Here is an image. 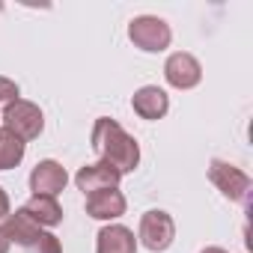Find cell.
<instances>
[{"label": "cell", "instance_id": "1", "mask_svg": "<svg viewBox=\"0 0 253 253\" xmlns=\"http://www.w3.org/2000/svg\"><path fill=\"white\" fill-rule=\"evenodd\" d=\"M89 140H92V149L101 155V161H107L110 167H116L122 176L137 170V164H140V146H137V140L125 131L116 119H110V116L95 119Z\"/></svg>", "mask_w": 253, "mask_h": 253}, {"label": "cell", "instance_id": "2", "mask_svg": "<svg viewBox=\"0 0 253 253\" xmlns=\"http://www.w3.org/2000/svg\"><path fill=\"white\" fill-rule=\"evenodd\" d=\"M3 229H6L9 241H15V244H18V247H24L27 253H63V247H60L57 235L45 232V229H42V226H36L30 217H24L21 211L9 214V217H6V223H3Z\"/></svg>", "mask_w": 253, "mask_h": 253}, {"label": "cell", "instance_id": "3", "mask_svg": "<svg viewBox=\"0 0 253 253\" xmlns=\"http://www.w3.org/2000/svg\"><path fill=\"white\" fill-rule=\"evenodd\" d=\"M3 128L9 134H15L21 143L27 140H36L45 128V116L42 110L33 104V101H24V98H15L12 104H6L3 110Z\"/></svg>", "mask_w": 253, "mask_h": 253}, {"label": "cell", "instance_id": "4", "mask_svg": "<svg viewBox=\"0 0 253 253\" xmlns=\"http://www.w3.org/2000/svg\"><path fill=\"white\" fill-rule=\"evenodd\" d=\"M209 179H211V185H214L226 200H232V203H238V206H247V203H250L253 182H250V176H247L244 170H238L235 164L214 158V161L209 164Z\"/></svg>", "mask_w": 253, "mask_h": 253}, {"label": "cell", "instance_id": "5", "mask_svg": "<svg viewBox=\"0 0 253 253\" xmlns=\"http://www.w3.org/2000/svg\"><path fill=\"white\" fill-rule=\"evenodd\" d=\"M128 36L131 42L146 51V54H158V51H167L170 42H173V30L164 18H155V15H140L128 24Z\"/></svg>", "mask_w": 253, "mask_h": 253}, {"label": "cell", "instance_id": "6", "mask_svg": "<svg viewBox=\"0 0 253 253\" xmlns=\"http://www.w3.org/2000/svg\"><path fill=\"white\" fill-rule=\"evenodd\" d=\"M173 238H176V223H173V217L167 211L152 209V211H146L140 217V244L146 250H152V253L167 250L173 244Z\"/></svg>", "mask_w": 253, "mask_h": 253}, {"label": "cell", "instance_id": "7", "mask_svg": "<svg viewBox=\"0 0 253 253\" xmlns=\"http://www.w3.org/2000/svg\"><path fill=\"white\" fill-rule=\"evenodd\" d=\"M164 78H167V84L176 86V89H194V86L200 84V78H203V69H200V63H197L194 54L176 51V54H170L167 63H164Z\"/></svg>", "mask_w": 253, "mask_h": 253}, {"label": "cell", "instance_id": "8", "mask_svg": "<svg viewBox=\"0 0 253 253\" xmlns=\"http://www.w3.org/2000/svg\"><path fill=\"white\" fill-rule=\"evenodd\" d=\"M66 182H69L66 167L57 164V161H51V158L39 161L33 167V173H30V191H33V197H57L66 188Z\"/></svg>", "mask_w": 253, "mask_h": 253}, {"label": "cell", "instance_id": "9", "mask_svg": "<svg viewBox=\"0 0 253 253\" xmlns=\"http://www.w3.org/2000/svg\"><path fill=\"white\" fill-rule=\"evenodd\" d=\"M122 179V173L116 167H110L107 161H95V164H84L78 173H75V185L89 197L95 191H107V188H116Z\"/></svg>", "mask_w": 253, "mask_h": 253}, {"label": "cell", "instance_id": "10", "mask_svg": "<svg viewBox=\"0 0 253 253\" xmlns=\"http://www.w3.org/2000/svg\"><path fill=\"white\" fill-rule=\"evenodd\" d=\"M86 214L95 217V220H116L125 214V197L122 191L116 188H107V191H95L86 197Z\"/></svg>", "mask_w": 253, "mask_h": 253}, {"label": "cell", "instance_id": "11", "mask_svg": "<svg viewBox=\"0 0 253 253\" xmlns=\"http://www.w3.org/2000/svg\"><path fill=\"white\" fill-rule=\"evenodd\" d=\"M98 244H95V253H137V238L128 226H119V223H110L104 229H98Z\"/></svg>", "mask_w": 253, "mask_h": 253}, {"label": "cell", "instance_id": "12", "mask_svg": "<svg viewBox=\"0 0 253 253\" xmlns=\"http://www.w3.org/2000/svg\"><path fill=\"white\" fill-rule=\"evenodd\" d=\"M131 107L140 119H161L167 110H170V98L164 89L158 86H140L131 98Z\"/></svg>", "mask_w": 253, "mask_h": 253}, {"label": "cell", "instance_id": "13", "mask_svg": "<svg viewBox=\"0 0 253 253\" xmlns=\"http://www.w3.org/2000/svg\"><path fill=\"white\" fill-rule=\"evenodd\" d=\"M18 211L24 217H30L36 226H57V223H63V209H60L57 197H30Z\"/></svg>", "mask_w": 253, "mask_h": 253}, {"label": "cell", "instance_id": "14", "mask_svg": "<svg viewBox=\"0 0 253 253\" xmlns=\"http://www.w3.org/2000/svg\"><path fill=\"white\" fill-rule=\"evenodd\" d=\"M27 143H21L15 134H9L6 128H0V170H12L21 164Z\"/></svg>", "mask_w": 253, "mask_h": 253}, {"label": "cell", "instance_id": "15", "mask_svg": "<svg viewBox=\"0 0 253 253\" xmlns=\"http://www.w3.org/2000/svg\"><path fill=\"white\" fill-rule=\"evenodd\" d=\"M15 98H18V84L12 78L0 75V104H12Z\"/></svg>", "mask_w": 253, "mask_h": 253}, {"label": "cell", "instance_id": "16", "mask_svg": "<svg viewBox=\"0 0 253 253\" xmlns=\"http://www.w3.org/2000/svg\"><path fill=\"white\" fill-rule=\"evenodd\" d=\"M9 217V197H6V191L0 188V220H6Z\"/></svg>", "mask_w": 253, "mask_h": 253}, {"label": "cell", "instance_id": "17", "mask_svg": "<svg viewBox=\"0 0 253 253\" xmlns=\"http://www.w3.org/2000/svg\"><path fill=\"white\" fill-rule=\"evenodd\" d=\"M9 244H12V241H9V235H6V229H3V226H0V253H9Z\"/></svg>", "mask_w": 253, "mask_h": 253}, {"label": "cell", "instance_id": "18", "mask_svg": "<svg viewBox=\"0 0 253 253\" xmlns=\"http://www.w3.org/2000/svg\"><path fill=\"white\" fill-rule=\"evenodd\" d=\"M200 253H229V250H223V247H206V250H200Z\"/></svg>", "mask_w": 253, "mask_h": 253}]
</instances>
